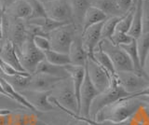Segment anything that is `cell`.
<instances>
[{"label": "cell", "mask_w": 149, "mask_h": 125, "mask_svg": "<svg viewBox=\"0 0 149 125\" xmlns=\"http://www.w3.org/2000/svg\"><path fill=\"white\" fill-rule=\"evenodd\" d=\"M14 0H0V10L3 13Z\"/></svg>", "instance_id": "cell-41"}, {"label": "cell", "mask_w": 149, "mask_h": 125, "mask_svg": "<svg viewBox=\"0 0 149 125\" xmlns=\"http://www.w3.org/2000/svg\"><path fill=\"white\" fill-rule=\"evenodd\" d=\"M44 55H45L46 61H48L49 63L52 64H55V66H67V64H71V60H70L68 54L49 50L45 52Z\"/></svg>", "instance_id": "cell-28"}, {"label": "cell", "mask_w": 149, "mask_h": 125, "mask_svg": "<svg viewBox=\"0 0 149 125\" xmlns=\"http://www.w3.org/2000/svg\"><path fill=\"white\" fill-rule=\"evenodd\" d=\"M85 67L91 82L100 92L104 91L110 87L112 76L94 59L88 57Z\"/></svg>", "instance_id": "cell-10"}, {"label": "cell", "mask_w": 149, "mask_h": 125, "mask_svg": "<svg viewBox=\"0 0 149 125\" xmlns=\"http://www.w3.org/2000/svg\"><path fill=\"white\" fill-rule=\"evenodd\" d=\"M143 102V110L144 111V113H146L147 119H149V97H146V96H143V97H141Z\"/></svg>", "instance_id": "cell-39"}, {"label": "cell", "mask_w": 149, "mask_h": 125, "mask_svg": "<svg viewBox=\"0 0 149 125\" xmlns=\"http://www.w3.org/2000/svg\"><path fill=\"white\" fill-rule=\"evenodd\" d=\"M0 109L9 110L12 111V112H17V111H22V110H29L26 108H24L22 105L19 104L17 101L13 100L11 97H9L8 95L4 94H0Z\"/></svg>", "instance_id": "cell-31"}, {"label": "cell", "mask_w": 149, "mask_h": 125, "mask_svg": "<svg viewBox=\"0 0 149 125\" xmlns=\"http://www.w3.org/2000/svg\"><path fill=\"white\" fill-rule=\"evenodd\" d=\"M64 67L68 72L70 78L72 80L74 94H76V97L79 105V111H80V89L83 84L84 78H85V66L67 64Z\"/></svg>", "instance_id": "cell-18"}, {"label": "cell", "mask_w": 149, "mask_h": 125, "mask_svg": "<svg viewBox=\"0 0 149 125\" xmlns=\"http://www.w3.org/2000/svg\"><path fill=\"white\" fill-rule=\"evenodd\" d=\"M0 13H2V12H1V10H0Z\"/></svg>", "instance_id": "cell-47"}, {"label": "cell", "mask_w": 149, "mask_h": 125, "mask_svg": "<svg viewBox=\"0 0 149 125\" xmlns=\"http://www.w3.org/2000/svg\"><path fill=\"white\" fill-rule=\"evenodd\" d=\"M91 5L99 8L100 10L105 13L107 17H122L116 4V0H91Z\"/></svg>", "instance_id": "cell-24"}, {"label": "cell", "mask_w": 149, "mask_h": 125, "mask_svg": "<svg viewBox=\"0 0 149 125\" xmlns=\"http://www.w3.org/2000/svg\"><path fill=\"white\" fill-rule=\"evenodd\" d=\"M20 94L35 108L36 112H49L55 109V106L49 100L51 91L23 90L20 91Z\"/></svg>", "instance_id": "cell-12"}, {"label": "cell", "mask_w": 149, "mask_h": 125, "mask_svg": "<svg viewBox=\"0 0 149 125\" xmlns=\"http://www.w3.org/2000/svg\"><path fill=\"white\" fill-rule=\"evenodd\" d=\"M3 14L15 19L27 21L30 19L32 14L31 6L27 0H14L6 8Z\"/></svg>", "instance_id": "cell-17"}, {"label": "cell", "mask_w": 149, "mask_h": 125, "mask_svg": "<svg viewBox=\"0 0 149 125\" xmlns=\"http://www.w3.org/2000/svg\"><path fill=\"white\" fill-rule=\"evenodd\" d=\"M135 3H136L135 0H116L118 10L121 14H122V16H124L133 7Z\"/></svg>", "instance_id": "cell-38"}, {"label": "cell", "mask_w": 149, "mask_h": 125, "mask_svg": "<svg viewBox=\"0 0 149 125\" xmlns=\"http://www.w3.org/2000/svg\"><path fill=\"white\" fill-rule=\"evenodd\" d=\"M107 18L108 17L106 16L105 13L100 10L99 8L91 6L88 8L85 16H84L83 22H82V32L87 30L88 27H91L92 25L104 22Z\"/></svg>", "instance_id": "cell-22"}, {"label": "cell", "mask_w": 149, "mask_h": 125, "mask_svg": "<svg viewBox=\"0 0 149 125\" xmlns=\"http://www.w3.org/2000/svg\"><path fill=\"white\" fill-rule=\"evenodd\" d=\"M78 32H82L74 24H68L53 30L48 35L52 50L68 54L71 44Z\"/></svg>", "instance_id": "cell-4"}, {"label": "cell", "mask_w": 149, "mask_h": 125, "mask_svg": "<svg viewBox=\"0 0 149 125\" xmlns=\"http://www.w3.org/2000/svg\"><path fill=\"white\" fill-rule=\"evenodd\" d=\"M148 125H149V124H148Z\"/></svg>", "instance_id": "cell-48"}, {"label": "cell", "mask_w": 149, "mask_h": 125, "mask_svg": "<svg viewBox=\"0 0 149 125\" xmlns=\"http://www.w3.org/2000/svg\"><path fill=\"white\" fill-rule=\"evenodd\" d=\"M33 42H34L35 46L41 52H47V50H51L50 47V42L48 36H41V35H36L33 38Z\"/></svg>", "instance_id": "cell-34"}, {"label": "cell", "mask_w": 149, "mask_h": 125, "mask_svg": "<svg viewBox=\"0 0 149 125\" xmlns=\"http://www.w3.org/2000/svg\"><path fill=\"white\" fill-rule=\"evenodd\" d=\"M0 58L9 66L14 67L19 72H25L19 60L18 54L16 52L15 46L10 40L7 38L2 39V44L0 47Z\"/></svg>", "instance_id": "cell-16"}, {"label": "cell", "mask_w": 149, "mask_h": 125, "mask_svg": "<svg viewBox=\"0 0 149 125\" xmlns=\"http://www.w3.org/2000/svg\"><path fill=\"white\" fill-rule=\"evenodd\" d=\"M4 32H3V13H0V39H3Z\"/></svg>", "instance_id": "cell-43"}, {"label": "cell", "mask_w": 149, "mask_h": 125, "mask_svg": "<svg viewBox=\"0 0 149 125\" xmlns=\"http://www.w3.org/2000/svg\"><path fill=\"white\" fill-rule=\"evenodd\" d=\"M93 59H94L100 66L104 67L111 76L116 75V70H115L113 63H112L108 55L102 50V49L101 48V46L99 44H98L96 49L94 50V52H93Z\"/></svg>", "instance_id": "cell-27"}, {"label": "cell", "mask_w": 149, "mask_h": 125, "mask_svg": "<svg viewBox=\"0 0 149 125\" xmlns=\"http://www.w3.org/2000/svg\"><path fill=\"white\" fill-rule=\"evenodd\" d=\"M19 60L24 71L28 74H34L38 64L45 60L44 52L37 49L34 42L33 36L27 35V38L23 43L22 49L16 52Z\"/></svg>", "instance_id": "cell-5"}, {"label": "cell", "mask_w": 149, "mask_h": 125, "mask_svg": "<svg viewBox=\"0 0 149 125\" xmlns=\"http://www.w3.org/2000/svg\"><path fill=\"white\" fill-rule=\"evenodd\" d=\"M102 22L88 27L87 30L82 32L81 38L83 47L87 52L88 57L93 58L94 50L102 40Z\"/></svg>", "instance_id": "cell-14"}, {"label": "cell", "mask_w": 149, "mask_h": 125, "mask_svg": "<svg viewBox=\"0 0 149 125\" xmlns=\"http://www.w3.org/2000/svg\"><path fill=\"white\" fill-rule=\"evenodd\" d=\"M27 24H30L33 25H36L37 27H39L40 30L42 31L45 36H48V35L52 32L53 30L59 28V27L68 24L67 22H61L54 21L52 19H50L49 17H44V18H36V19H30L26 21ZM72 24V22H71Z\"/></svg>", "instance_id": "cell-23"}, {"label": "cell", "mask_w": 149, "mask_h": 125, "mask_svg": "<svg viewBox=\"0 0 149 125\" xmlns=\"http://www.w3.org/2000/svg\"><path fill=\"white\" fill-rule=\"evenodd\" d=\"M0 76L3 77L14 89L20 92L23 90L27 89L31 75L26 72H22L14 76H6V75H2V74H0Z\"/></svg>", "instance_id": "cell-26"}, {"label": "cell", "mask_w": 149, "mask_h": 125, "mask_svg": "<svg viewBox=\"0 0 149 125\" xmlns=\"http://www.w3.org/2000/svg\"><path fill=\"white\" fill-rule=\"evenodd\" d=\"M99 45L111 59L116 72L134 71L132 60L120 46L113 44L108 39H102Z\"/></svg>", "instance_id": "cell-7"}, {"label": "cell", "mask_w": 149, "mask_h": 125, "mask_svg": "<svg viewBox=\"0 0 149 125\" xmlns=\"http://www.w3.org/2000/svg\"><path fill=\"white\" fill-rule=\"evenodd\" d=\"M134 8H135V4L124 16H122L121 20L119 21V22L116 27V32L125 33V34L129 33L130 27H132V18H133V14H134Z\"/></svg>", "instance_id": "cell-32"}, {"label": "cell", "mask_w": 149, "mask_h": 125, "mask_svg": "<svg viewBox=\"0 0 149 125\" xmlns=\"http://www.w3.org/2000/svg\"><path fill=\"white\" fill-rule=\"evenodd\" d=\"M130 97H143V96H146L149 97V86H147L146 89H143L142 91H140L137 94H134L132 95H129Z\"/></svg>", "instance_id": "cell-40"}, {"label": "cell", "mask_w": 149, "mask_h": 125, "mask_svg": "<svg viewBox=\"0 0 149 125\" xmlns=\"http://www.w3.org/2000/svg\"><path fill=\"white\" fill-rule=\"evenodd\" d=\"M59 109L63 110V112H65L66 114H68L69 116H71V117L73 118V120H72V122H70L68 125H91L90 122H88L84 117H81L80 115L74 114V113H73V112H71V111H69V110L65 109V108H61Z\"/></svg>", "instance_id": "cell-37"}, {"label": "cell", "mask_w": 149, "mask_h": 125, "mask_svg": "<svg viewBox=\"0 0 149 125\" xmlns=\"http://www.w3.org/2000/svg\"><path fill=\"white\" fill-rule=\"evenodd\" d=\"M120 47L125 50L126 53H127L128 56L130 57V59L132 60V62L133 64V67H134V72L140 74V75L146 76L143 71V67L141 66V63H140V57H139V53H138L136 39H133L132 42L129 44L121 45Z\"/></svg>", "instance_id": "cell-25"}, {"label": "cell", "mask_w": 149, "mask_h": 125, "mask_svg": "<svg viewBox=\"0 0 149 125\" xmlns=\"http://www.w3.org/2000/svg\"><path fill=\"white\" fill-rule=\"evenodd\" d=\"M3 38L10 40L15 46L16 52H19L27 38L26 21L3 14Z\"/></svg>", "instance_id": "cell-6"}, {"label": "cell", "mask_w": 149, "mask_h": 125, "mask_svg": "<svg viewBox=\"0 0 149 125\" xmlns=\"http://www.w3.org/2000/svg\"><path fill=\"white\" fill-rule=\"evenodd\" d=\"M35 73H43L55 78H62V80L70 78L69 74L64 66H55V64H50L48 61H46V60H43V61L38 64Z\"/></svg>", "instance_id": "cell-20"}, {"label": "cell", "mask_w": 149, "mask_h": 125, "mask_svg": "<svg viewBox=\"0 0 149 125\" xmlns=\"http://www.w3.org/2000/svg\"><path fill=\"white\" fill-rule=\"evenodd\" d=\"M38 1H40L41 3H47V2H49V1H53V0H38Z\"/></svg>", "instance_id": "cell-45"}, {"label": "cell", "mask_w": 149, "mask_h": 125, "mask_svg": "<svg viewBox=\"0 0 149 125\" xmlns=\"http://www.w3.org/2000/svg\"><path fill=\"white\" fill-rule=\"evenodd\" d=\"M143 33H149V0L143 1Z\"/></svg>", "instance_id": "cell-36"}, {"label": "cell", "mask_w": 149, "mask_h": 125, "mask_svg": "<svg viewBox=\"0 0 149 125\" xmlns=\"http://www.w3.org/2000/svg\"><path fill=\"white\" fill-rule=\"evenodd\" d=\"M47 17L61 22H73V12L69 0H53L44 3ZM74 24V22H73Z\"/></svg>", "instance_id": "cell-9"}, {"label": "cell", "mask_w": 149, "mask_h": 125, "mask_svg": "<svg viewBox=\"0 0 149 125\" xmlns=\"http://www.w3.org/2000/svg\"><path fill=\"white\" fill-rule=\"evenodd\" d=\"M136 43L140 57V63H141V66L143 67L147 54L149 53V33H143L136 39Z\"/></svg>", "instance_id": "cell-30"}, {"label": "cell", "mask_w": 149, "mask_h": 125, "mask_svg": "<svg viewBox=\"0 0 149 125\" xmlns=\"http://www.w3.org/2000/svg\"><path fill=\"white\" fill-rule=\"evenodd\" d=\"M143 106L141 97L127 96L101 109L94 117L96 122L122 123Z\"/></svg>", "instance_id": "cell-1"}, {"label": "cell", "mask_w": 149, "mask_h": 125, "mask_svg": "<svg viewBox=\"0 0 149 125\" xmlns=\"http://www.w3.org/2000/svg\"><path fill=\"white\" fill-rule=\"evenodd\" d=\"M62 78H55L43 73H34L30 76L29 84L26 90L38 91H51Z\"/></svg>", "instance_id": "cell-13"}, {"label": "cell", "mask_w": 149, "mask_h": 125, "mask_svg": "<svg viewBox=\"0 0 149 125\" xmlns=\"http://www.w3.org/2000/svg\"><path fill=\"white\" fill-rule=\"evenodd\" d=\"M143 1V0H137L136 3H135L132 27H130V29L128 33L134 39H137L139 36L143 34V22H142Z\"/></svg>", "instance_id": "cell-21"}, {"label": "cell", "mask_w": 149, "mask_h": 125, "mask_svg": "<svg viewBox=\"0 0 149 125\" xmlns=\"http://www.w3.org/2000/svg\"><path fill=\"white\" fill-rule=\"evenodd\" d=\"M0 94H6V92L4 91L3 88H2V85H1V83H0ZM7 95H8V94H7Z\"/></svg>", "instance_id": "cell-44"}, {"label": "cell", "mask_w": 149, "mask_h": 125, "mask_svg": "<svg viewBox=\"0 0 149 125\" xmlns=\"http://www.w3.org/2000/svg\"><path fill=\"white\" fill-rule=\"evenodd\" d=\"M1 44H2V39H0V47H1Z\"/></svg>", "instance_id": "cell-46"}, {"label": "cell", "mask_w": 149, "mask_h": 125, "mask_svg": "<svg viewBox=\"0 0 149 125\" xmlns=\"http://www.w3.org/2000/svg\"><path fill=\"white\" fill-rule=\"evenodd\" d=\"M130 94L126 91L116 78V76H112L111 78V85L107 90L102 91L98 94L95 99L93 100L91 105L90 110V119H94L96 114L105 106L109 105L115 102L118 101L122 98L129 96Z\"/></svg>", "instance_id": "cell-3"}, {"label": "cell", "mask_w": 149, "mask_h": 125, "mask_svg": "<svg viewBox=\"0 0 149 125\" xmlns=\"http://www.w3.org/2000/svg\"><path fill=\"white\" fill-rule=\"evenodd\" d=\"M27 1L30 4L31 10H32V14H31L30 19H36V18L47 17L43 3H41L40 1H38V0H27Z\"/></svg>", "instance_id": "cell-33"}, {"label": "cell", "mask_w": 149, "mask_h": 125, "mask_svg": "<svg viewBox=\"0 0 149 125\" xmlns=\"http://www.w3.org/2000/svg\"><path fill=\"white\" fill-rule=\"evenodd\" d=\"M120 16H113L108 17L102 22V39H108L111 40L112 36L116 32V27L121 20Z\"/></svg>", "instance_id": "cell-29"}, {"label": "cell", "mask_w": 149, "mask_h": 125, "mask_svg": "<svg viewBox=\"0 0 149 125\" xmlns=\"http://www.w3.org/2000/svg\"><path fill=\"white\" fill-rule=\"evenodd\" d=\"M116 76L119 84L130 95L137 94L149 86L148 78L134 71L116 72Z\"/></svg>", "instance_id": "cell-8"}, {"label": "cell", "mask_w": 149, "mask_h": 125, "mask_svg": "<svg viewBox=\"0 0 149 125\" xmlns=\"http://www.w3.org/2000/svg\"><path fill=\"white\" fill-rule=\"evenodd\" d=\"M134 38H132L129 34L125 33H119V32H115L111 38V42L116 45V46H121V45H126L130 43Z\"/></svg>", "instance_id": "cell-35"}, {"label": "cell", "mask_w": 149, "mask_h": 125, "mask_svg": "<svg viewBox=\"0 0 149 125\" xmlns=\"http://www.w3.org/2000/svg\"><path fill=\"white\" fill-rule=\"evenodd\" d=\"M73 12V22L77 28L82 30V22L86 11L90 8L91 0H69Z\"/></svg>", "instance_id": "cell-19"}, {"label": "cell", "mask_w": 149, "mask_h": 125, "mask_svg": "<svg viewBox=\"0 0 149 125\" xmlns=\"http://www.w3.org/2000/svg\"><path fill=\"white\" fill-rule=\"evenodd\" d=\"M143 71L144 73V75L147 77V78L149 80V53L147 54L146 62H144V64L143 66Z\"/></svg>", "instance_id": "cell-42"}, {"label": "cell", "mask_w": 149, "mask_h": 125, "mask_svg": "<svg viewBox=\"0 0 149 125\" xmlns=\"http://www.w3.org/2000/svg\"><path fill=\"white\" fill-rule=\"evenodd\" d=\"M49 100L55 108H65L74 114H80L74 85L70 78L61 80L54 87Z\"/></svg>", "instance_id": "cell-2"}, {"label": "cell", "mask_w": 149, "mask_h": 125, "mask_svg": "<svg viewBox=\"0 0 149 125\" xmlns=\"http://www.w3.org/2000/svg\"><path fill=\"white\" fill-rule=\"evenodd\" d=\"M82 32H78L76 35L73 42L71 44V47L69 50V57L71 60V64L79 66H85L87 60L88 58V55L85 50L82 44L81 38Z\"/></svg>", "instance_id": "cell-15"}, {"label": "cell", "mask_w": 149, "mask_h": 125, "mask_svg": "<svg viewBox=\"0 0 149 125\" xmlns=\"http://www.w3.org/2000/svg\"><path fill=\"white\" fill-rule=\"evenodd\" d=\"M99 94L100 91L93 85L85 67V78L80 89V114L79 115L81 117L90 119L91 105Z\"/></svg>", "instance_id": "cell-11"}]
</instances>
